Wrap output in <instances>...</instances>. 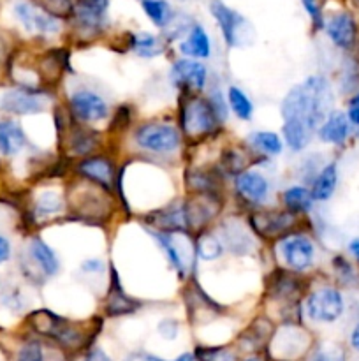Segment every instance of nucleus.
Listing matches in <instances>:
<instances>
[{
    "label": "nucleus",
    "instance_id": "7",
    "mask_svg": "<svg viewBox=\"0 0 359 361\" xmlns=\"http://www.w3.org/2000/svg\"><path fill=\"white\" fill-rule=\"evenodd\" d=\"M69 104L74 116L83 122H101L109 115L108 106L102 97L90 90H77L76 94L70 95Z\"/></svg>",
    "mask_w": 359,
    "mask_h": 361
},
{
    "label": "nucleus",
    "instance_id": "16",
    "mask_svg": "<svg viewBox=\"0 0 359 361\" xmlns=\"http://www.w3.org/2000/svg\"><path fill=\"white\" fill-rule=\"evenodd\" d=\"M180 49L183 55L190 56L192 60L208 59L211 53L210 37L201 25H194L192 30L189 32V37L180 44Z\"/></svg>",
    "mask_w": 359,
    "mask_h": 361
},
{
    "label": "nucleus",
    "instance_id": "26",
    "mask_svg": "<svg viewBox=\"0 0 359 361\" xmlns=\"http://www.w3.org/2000/svg\"><path fill=\"white\" fill-rule=\"evenodd\" d=\"M222 254V242L215 236L206 235L197 242V256L204 261L217 259Z\"/></svg>",
    "mask_w": 359,
    "mask_h": 361
},
{
    "label": "nucleus",
    "instance_id": "1",
    "mask_svg": "<svg viewBox=\"0 0 359 361\" xmlns=\"http://www.w3.org/2000/svg\"><path fill=\"white\" fill-rule=\"evenodd\" d=\"M331 90L322 76H310L296 85L282 102L284 136L292 150H303L308 145L313 130L329 115Z\"/></svg>",
    "mask_w": 359,
    "mask_h": 361
},
{
    "label": "nucleus",
    "instance_id": "39",
    "mask_svg": "<svg viewBox=\"0 0 359 361\" xmlns=\"http://www.w3.org/2000/svg\"><path fill=\"white\" fill-rule=\"evenodd\" d=\"M351 345H352V349H354V351L359 353V323L355 324V326L352 328V331H351Z\"/></svg>",
    "mask_w": 359,
    "mask_h": 361
},
{
    "label": "nucleus",
    "instance_id": "10",
    "mask_svg": "<svg viewBox=\"0 0 359 361\" xmlns=\"http://www.w3.org/2000/svg\"><path fill=\"white\" fill-rule=\"evenodd\" d=\"M171 76L176 85L201 90V88H204V83H206V67L201 62H197V60L182 59L175 62Z\"/></svg>",
    "mask_w": 359,
    "mask_h": 361
},
{
    "label": "nucleus",
    "instance_id": "30",
    "mask_svg": "<svg viewBox=\"0 0 359 361\" xmlns=\"http://www.w3.org/2000/svg\"><path fill=\"white\" fill-rule=\"evenodd\" d=\"M197 356L203 361H236V355L231 349L215 348V349H199Z\"/></svg>",
    "mask_w": 359,
    "mask_h": 361
},
{
    "label": "nucleus",
    "instance_id": "19",
    "mask_svg": "<svg viewBox=\"0 0 359 361\" xmlns=\"http://www.w3.org/2000/svg\"><path fill=\"white\" fill-rule=\"evenodd\" d=\"M30 254L32 257H34L35 263L39 264V268H41L46 275L51 277V275L58 274V268H60L58 259H56L55 252H53L51 247H49L48 243L35 238L34 242L30 243Z\"/></svg>",
    "mask_w": 359,
    "mask_h": 361
},
{
    "label": "nucleus",
    "instance_id": "27",
    "mask_svg": "<svg viewBox=\"0 0 359 361\" xmlns=\"http://www.w3.org/2000/svg\"><path fill=\"white\" fill-rule=\"evenodd\" d=\"M70 147L77 155H88L95 147V136L88 130H76L70 137Z\"/></svg>",
    "mask_w": 359,
    "mask_h": 361
},
{
    "label": "nucleus",
    "instance_id": "8",
    "mask_svg": "<svg viewBox=\"0 0 359 361\" xmlns=\"http://www.w3.org/2000/svg\"><path fill=\"white\" fill-rule=\"evenodd\" d=\"M327 37L333 41L334 46L341 49L352 48L355 42V35H358V27H355L354 18L348 13H338L333 14L329 20L324 23Z\"/></svg>",
    "mask_w": 359,
    "mask_h": 361
},
{
    "label": "nucleus",
    "instance_id": "32",
    "mask_svg": "<svg viewBox=\"0 0 359 361\" xmlns=\"http://www.w3.org/2000/svg\"><path fill=\"white\" fill-rule=\"evenodd\" d=\"M16 361H44V355H42V349L37 342H30V344L23 345L21 351L18 353Z\"/></svg>",
    "mask_w": 359,
    "mask_h": 361
},
{
    "label": "nucleus",
    "instance_id": "29",
    "mask_svg": "<svg viewBox=\"0 0 359 361\" xmlns=\"http://www.w3.org/2000/svg\"><path fill=\"white\" fill-rule=\"evenodd\" d=\"M14 14H16V18L21 21V25H23L27 30H34L35 14H37V11H35L30 4L18 2L16 6H14Z\"/></svg>",
    "mask_w": 359,
    "mask_h": 361
},
{
    "label": "nucleus",
    "instance_id": "28",
    "mask_svg": "<svg viewBox=\"0 0 359 361\" xmlns=\"http://www.w3.org/2000/svg\"><path fill=\"white\" fill-rule=\"evenodd\" d=\"M39 4L46 11V14L53 18L69 16L70 13H74V6L70 4V0H39Z\"/></svg>",
    "mask_w": 359,
    "mask_h": 361
},
{
    "label": "nucleus",
    "instance_id": "44",
    "mask_svg": "<svg viewBox=\"0 0 359 361\" xmlns=\"http://www.w3.org/2000/svg\"><path fill=\"white\" fill-rule=\"evenodd\" d=\"M143 2H144V0H143Z\"/></svg>",
    "mask_w": 359,
    "mask_h": 361
},
{
    "label": "nucleus",
    "instance_id": "17",
    "mask_svg": "<svg viewBox=\"0 0 359 361\" xmlns=\"http://www.w3.org/2000/svg\"><path fill=\"white\" fill-rule=\"evenodd\" d=\"M338 183V168L336 162H329V164L324 166L322 171L317 175V178L313 180L312 185V197L313 201H327L333 196L334 189H336Z\"/></svg>",
    "mask_w": 359,
    "mask_h": 361
},
{
    "label": "nucleus",
    "instance_id": "31",
    "mask_svg": "<svg viewBox=\"0 0 359 361\" xmlns=\"http://www.w3.org/2000/svg\"><path fill=\"white\" fill-rule=\"evenodd\" d=\"M308 361H345L344 353L334 345H322L317 349Z\"/></svg>",
    "mask_w": 359,
    "mask_h": 361
},
{
    "label": "nucleus",
    "instance_id": "20",
    "mask_svg": "<svg viewBox=\"0 0 359 361\" xmlns=\"http://www.w3.org/2000/svg\"><path fill=\"white\" fill-rule=\"evenodd\" d=\"M313 197L312 192L305 187H291L284 192V204L291 214L308 212L312 208Z\"/></svg>",
    "mask_w": 359,
    "mask_h": 361
},
{
    "label": "nucleus",
    "instance_id": "12",
    "mask_svg": "<svg viewBox=\"0 0 359 361\" xmlns=\"http://www.w3.org/2000/svg\"><path fill=\"white\" fill-rule=\"evenodd\" d=\"M108 6L109 0H77L74 6V16L87 30H99L104 23Z\"/></svg>",
    "mask_w": 359,
    "mask_h": 361
},
{
    "label": "nucleus",
    "instance_id": "6",
    "mask_svg": "<svg viewBox=\"0 0 359 361\" xmlns=\"http://www.w3.org/2000/svg\"><path fill=\"white\" fill-rule=\"evenodd\" d=\"M48 99L41 94H35L25 88H13V90L4 92L0 97V108L7 113L14 115H30V113H39L46 108Z\"/></svg>",
    "mask_w": 359,
    "mask_h": 361
},
{
    "label": "nucleus",
    "instance_id": "3",
    "mask_svg": "<svg viewBox=\"0 0 359 361\" xmlns=\"http://www.w3.org/2000/svg\"><path fill=\"white\" fill-rule=\"evenodd\" d=\"M134 137L141 148L148 152H160V154L175 152L182 141L178 129L165 123H144L136 130Z\"/></svg>",
    "mask_w": 359,
    "mask_h": 361
},
{
    "label": "nucleus",
    "instance_id": "41",
    "mask_svg": "<svg viewBox=\"0 0 359 361\" xmlns=\"http://www.w3.org/2000/svg\"><path fill=\"white\" fill-rule=\"evenodd\" d=\"M348 250H351V254L358 259L359 263V238H354L351 243H348Z\"/></svg>",
    "mask_w": 359,
    "mask_h": 361
},
{
    "label": "nucleus",
    "instance_id": "34",
    "mask_svg": "<svg viewBox=\"0 0 359 361\" xmlns=\"http://www.w3.org/2000/svg\"><path fill=\"white\" fill-rule=\"evenodd\" d=\"M301 2L306 13H308L310 18H312L313 25H315L317 28H322L324 20H322V11H320L319 0H301Z\"/></svg>",
    "mask_w": 359,
    "mask_h": 361
},
{
    "label": "nucleus",
    "instance_id": "42",
    "mask_svg": "<svg viewBox=\"0 0 359 361\" xmlns=\"http://www.w3.org/2000/svg\"><path fill=\"white\" fill-rule=\"evenodd\" d=\"M245 361H260L259 358H248V360H245Z\"/></svg>",
    "mask_w": 359,
    "mask_h": 361
},
{
    "label": "nucleus",
    "instance_id": "11",
    "mask_svg": "<svg viewBox=\"0 0 359 361\" xmlns=\"http://www.w3.org/2000/svg\"><path fill=\"white\" fill-rule=\"evenodd\" d=\"M351 134V122L347 118V113L333 109L326 116L319 127V137L324 143L329 145H344Z\"/></svg>",
    "mask_w": 359,
    "mask_h": 361
},
{
    "label": "nucleus",
    "instance_id": "13",
    "mask_svg": "<svg viewBox=\"0 0 359 361\" xmlns=\"http://www.w3.org/2000/svg\"><path fill=\"white\" fill-rule=\"evenodd\" d=\"M250 221L259 235L275 236L280 235L294 222V214L291 212H257Z\"/></svg>",
    "mask_w": 359,
    "mask_h": 361
},
{
    "label": "nucleus",
    "instance_id": "9",
    "mask_svg": "<svg viewBox=\"0 0 359 361\" xmlns=\"http://www.w3.org/2000/svg\"><path fill=\"white\" fill-rule=\"evenodd\" d=\"M211 14H213L215 20H217L218 27H220L222 34H224L225 42H227L229 46L238 44L239 28L245 23V20H243L236 11H232L231 7L225 6L222 0H213V2H211Z\"/></svg>",
    "mask_w": 359,
    "mask_h": 361
},
{
    "label": "nucleus",
    "instance_id": "21",
    "mask_svg": "<svg viewBox=\"0 0 359 361\" xmlns=\"http://www.w3.org/2000/svg\"><path fill=\"white\" fill-rule=\"evenodd\" d=\"M143 9L157 27H165V25L171 23L172 11L165 0H144Z\"/></svg>",
    "mask_w": 359,
    "mask_h": 361
},
{
    "label": "nucleus",
    "instance_id": "15",
    "mask_svg": "<svg viewBox=\"0 0 359 361\" xmlns=\"http://www.w3.org/2000/svg\"><path fill=\"white\" fill-rule=\"evenodd\" d=\"M77 171L84 175L87 178L94 180V182L102 183V185H111L113 178H115V166L109 159L104 157H90L84 159L77 164Z\"/></svg>",
    "mask_w": 359,
    "mask_h": 361
},
{
    "label": "nucleus",
    "instance_id": "2",
    "mask_svg": "<svg viewBox=\"0 0 359 361\" xmlns=\"http://www.w3.org/2000/svg\"><path fill=\"white\" fill-rule=\"evenodd\" d=\"M345 310L344 295L334 288H320L306 300V314L315 323H334Z\"/></svg>",
    "mask_w": 359,
    "mask_h": 361
},
{
    "label": "nucleus",
    "instance_id": "43",
    "mask_svg": "<svg viewBox=\"0 0 359 361\" xmlns=\"http://www.w3.org/2000/svg\"><path fill=\"white\" fill-rule=\"evenodd\" d=\"M130 361H132V360H130Z\"/></svg>",
    "mask_w": 359,
    "mask_h": 361
},
{
    "label": "nucleus",
    "instance_id": "14",
    "mask_svg": "<svg viewBox=\"0 0 359 361\" xmlns=\"http://www.w3.org/2000/svg\"><path fill=\"white\" fill-rule=\"evenodd\" d=\"M234 187L245 200L252 201V203L263 201L267 196V190H270L267 180L257 171L239 173L234 180Z\"/></svg>",
    "mask_w": 359,
    "mask_h": 361
},
{
    "label": "nucleus",
    "instance_id": "5",
    "mask_svg": "<svg viewBox=\"0 0 359 361\" xmlns=\"http://www.w3.org/2000/svg\"><path fill=\"white\" fill-rule=\"evenodd\" d=\"M280 254L285 264L294 271L308 270L315 257V247L305 235L287 236L280 242Z\"/></svg>",
    "mask_w": 359,
    "mask_h": 361
},
{
    "label": "nucleus",
    "instance_id": "25",
    "mask_svg": "<svg viewBox=\"0 0 359 361\" xmlns=\"http://www.w3.org/2000/svg\"><path fill=\"white\" fill-rule=\"evenodd\" d=\"M132 48L141 56H155L162 51L158 39L151 34H137L132 37Z\"/></svg>",
    "mask_w": 359,
    "mask_h": 361
},
{
    "label": "nucleus",
    "instance_id": "35",
    "mask_svg": "<svg viewBox=\"0 0 359 361\" xmlns=\"http://www.w3.org/2000/svg\"><path fill=\"white\" fill-rule=\"evenodd\" d=\"M347 118H348V122H351V126L359 127V92L348 99Z\"/></svg>",
    "mask_w": 359,
    "mask_h": 361
},
{
    "label": "nucleus",
    "instance_id": "23",
    "mask_svg": "<svg viewBox=\"0 0 359 361\" xmlns=\"http://www.w3.org/2000/svg\"><path fill=\"white\" fill-rule=\"evenodd\" d=\"M113 286H115V289L109 291V302H108V309H106L109 316H118V314L132 312V310L136 309V303L123 295V291L120 289V284L116 279L115 282H113Z\"/></svg>",
    "mask_w": 359,
    "mask_h": 361
},
{
    "label": "nucleus",
    "instance_id": "24",
    "mask_svg": "<svg viewBox=\"0 0 359 361\" xmlns=\"http://www.w3.org/2000/svg\"><path fill=\"white\" fill-rule=\"evenodd\" d=\"M250 143L256 148H259L260 152L267 155H278L282 152V140L278 137V134L275 133H264V130H259V133L250 134Z\"/></svg>",
    "mask_w": 359,
    "mask_h": 361
},
{
    "label": "nucleus",
    "instance_id": "4",
    "mask_svg": "<svg viewBox=\"0 0 359 361\" xmlns=\"http://www.w3.org/2000/svg\"><path fill=\"white\" fill-rule=\"evenodd\" d=\"M217 113L210 101L194 99L189 104L183 106L182 126L189 134H206L217 127Z\"/></svg>",
    "mask_w": 359,
    "mask_h": 361
},
{
    "label": "nucleus",
    "instance_id": "33",
    "mask_svg": "<svg viewBox=\"0 0 359 361\" xmlns=\"http://www.w3.org/2000/svg\"><path fill=\"white\" fill-rule=\"evenodd\" d=\"M60 207H62V201H60L58 196L55 194H44L41 197L37 204L39 214H53V212H58Z\"/></svg>",
    "mask_w": 359,
    "mask_h": 361
},
{
    "label": "nucleus",
    "instance_id": "22",
    "mask_svg": "<svg viewBox=\"0 0 359 361\" xmlns=\"http://www.w3.org/2000/svg\"><path fill=\"white\" fill-rule=\"evenodd\" d=\"M227 101L231 109L234 111V115L241 120H250L253 115V106L250 102V99L246 97V94L243 90H239L238 87L229 88Z\"/></svg>",
    "mask_w": 359,
    "mask_h": 361
},
{
    "label": "nucleus",
    "instance_id": "36",
    "mask_svg": "<svg viewBox=\"0 0 359 361\" xmlns=\"http://www.w3.org/2000/svg\"><path fill=\"white\" fill-rule=\"evenodd\" d=\"M83 361H111V358H109V356L106 355L102 349L95 348V349H92L87 356H84Z\"/></svg>",
    "mask_w": 359,
    "mask_h": 361
},
{
    "label": "nucleus",
    "instance_id": "18",
    "mask_svg": "<svg viewBox=\"0 0 359 361\" xmlns=\"http://www.w3.org/2000/svg\"><path fill=\"white\" fill-rule=\"evenodd\" d=\"M25 133L14 122H0V154L14 155L25 147Z\"/></svg>",
    "mask_w": 359,
    "mask_h": 361
},
{
    "label": "nucleus",
    "instance_id": "40",
    "mask_svg": "<svg viewBox=\"0 0 359 361\" xmlns=\"http://www.w3.org/2000/svg\"><path fill=\"white\" fill-rule=\"evenodd\" d=\"M144 361H169V360H162V358H157V356L148 355L146 358H144ZM172 361H194V356L192 355H182V356H178L176 360H172Z\"/></svg>",
    "mask_w": 359,
    "mask_h": 361
},
{
    "label": "nucleus",
    "instance_id": "38",
    "mask_svg": "<svg viewBox=\"0 0 359 361\" xmlns=\"http://www.w3.org/2000/svg\"><path fill=\"white\" fill-rule=\"evenodd\" d=\"M81 270L83 271H102V263L101 261H95V259H90V261H84L83 264H81Z\"/></svg>",
    "mask_w": 359,
    "mask_h": 361
},
{
    "label": "nucleus",
    "instance_id": "37",
    "mask_svg": "<svg viewBox=\"0 0 359 361\" xmlns=\"http://www.w3.org/2000/svg\"><path fill=\"white\" fill-rule=\"evenodd\" d=\"M11 256V245L4 236H0V263H6Z\"/></svg>",
    "mask_w": 359,
    "mask_h": 361
}]
</instances>
